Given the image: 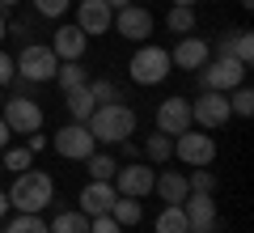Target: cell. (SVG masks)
Returning a JSON list of instances; mask_svg holds the SVG:
<instances>
[{
	"instance_id": "obj_1",
	"label": "cell",
	"mask_w": 254,
	"mask_h": 233,
	"mask_svg": "<svg viewBox=\"0 0 254 233\" xmlns=\"http://www.w3.org/2000/svg\"><path fill=\"white\" fill-rule=\"evenodd\" d=\"M85 127H89L93 140H102V144H123L127 136L136 132V110L123 106V102H102V106H93V115L85 119Z\"/></svg>"
},
{
	"instance_id": "obj_2",
	"label": "cell",
	"mask_w": 254,
	"mask_h": 233,
	"mask_svg": "<svg viewBox=\"0 0 254 233\" xmlns=\"http://www.w3.org/2000/svg\"><path fill=\"white\" fill-rule=\"evenodd\" d=\"M4 195H9V208H17V212H43L55 199V178L43 170H26V174H17V182Z\"/></svg>"
},
{
	"instance_id": "obj_3",
	"label": "cell",
	"mask_w": 254,
	"mask_h": 233,
	"mask_svg": "<svg viewBox=\"0 0 254 233\" xmlns=\"http://www.w3.org/2000/svg\"><path fill=\"white\" fill-rule=\"evenodd\" d=\"M13 68H17V81H21V85H47V81H55L60 60H55L51 47L26 43V47H21V55L13 60Z\"/></svg>"
},
{
	"instance_id": "obj_4",
	"label": "cell",
	"mask_w": 254,
	"mask_h": 233,
	"mask_svg": "<svg viewBox=\"0 0 254 233\" xmlns=\"http://www.w3.org/2000/svg\"><path fill=\"white\" fill-rule=\"evenodd\" d=\"M246 64H237L233 55H212L195 77H199V89H212V93H229L237 85H246Z\"/></svg>"
},
{
	"instance_id": "obj_5",
	"label": "cell",
	"mask_w": 254,
	"mask_h": 233,
	"mask_svg": "<svg viewBox=\"0 0 254 233\" xmlns=\"http://www.w3.org/2000/svg\"><path fill=\"white\" fill-rule=\"evenodd\" d=\"M170 51L165 47H153V43H144L136 55H131V64H127V77L136 85H161L165 77H170Z\"/></svg>"
},
{
	"instance_id": "obj_6",
	"label": "cell",
	"mask_w": 254,
	"mask_h": 233,
	"mask_svg": "<svg viewBox=\"0 0 254 233\" xmlns=\"http://www.w3.org/2000/svg\"><path fill=\"white\" fill-rule=\"evenodd\" d=\"M0 119L9 123L13 136H34L38 127H43V106H38L34 98H26V93H17V98H4Z\"/></svg>"
},
{
	"instance_id": "obj_7",
	"label": "cell",
	"mask_w": 254,
	"mask_h": 233,
	"mask_svg": "<svg viewBox=\"0 0 254 233\" xmlns=\"http://www.w3.org/2000/svg\"><path fill=\"white\" fill-rule=\"evenodd\" d=\"M174 157L187 165H212L216 161V140L203 132H195V127H187V132L174 136Z\"/></svg>"
},
{
	"instance_id": "obj_8",
	"label": "cell",
	"mask_w": 254,
	"mask_h": 233,
	"mask_svg": "<svg viewBox=\"0 0 254 233\" xmlns=\"http://www.w3.org/2000/svg\"><path fill=\"white\" fill-rule=\"evenodd\" d=\"M190 123H199L203 132H216L229 123V93H212L199 89V98L190 102Z\"/></svg>"
},
{
	"instance_id": "obj_9",
	"label": "cell",
	"mask_w": 254,
	"mask_h": 233,
	"mask_svg": "<svg viewBox=\"0 0 254 233\" xmlns=\"http://www.w3.org/2000/svg\"><path fill=\"white\" fill-rule=\"evenodd\" d=\"M93 132L85 123H68V127H60V132H55V140H51V149L60 153V157H68V161H85V157H89L93 153Z\"/></svg>"
},
{
	"instance_id": "obj_10",
	"label": "cell",
	"mask_w": 254,
	"mask_h": 233,
	"mask_svg": "<svg viewBox=\"0 0 254 233\" xmlns=\"http://www.w3.org/2000/svg\"><path fill=\"white\" fill-rule=\"evenodd\" d=\"M153 178H157V170L153 165H144V161H127V165H119L115 170V191L119 195H136V199H144V195H153Z\"/></svg>"
},
{
	"instance_id": "obj_11",
	"label": "cell",
	"mask_w": 254,
	"mask_h": 233,
	"mask_svg": "<svg viewBox=\"0 0 254 233\" xmlns=\"http://www.w3.org/2000/svg\"><path fill=\"white\" fill-rule=\"evenodd\" d=\"M182 216H187V233H216V199L203 191H190L182 199Z\"/></svg>"
},
{
	"instance_id": "obj_12",
	"label": "cell",
	"mask_w": 254,
	"mask_h": 233,
	"mask_svg": "<svg viewBox=\"0 0 254 233\" xmlns=\"http://www.w3.org/2000/svg\"><path fill=\"white\" fill-rule=\"evenodd\" d=\"M76 26L85 30V34H110V26H115V9H110L106 0H81L76 4Z\"/></svg>"
},
{
	"instance_id": "obj_13",
	"label": "cell",
	"mask_w": 254,
	"mask_h": 233,
	"mask_svg": "<svg viewBox=\"0 0 254 233\" xmlns=\"http://www.w3.org/2000/svg\"><path fill=\"white\" fill-rule=\"evenodd\" d=\"M187 127H195L190 123V98H165L157 106V132L161 136H178Z\"/></svg>"
},
{
	"instance_id": "obj_14",
	"label": "cell",
	"mask_w": 254,
	"mask_h": 233,
	"mask_svg": "<svg viewBox=\"0 0 254 233\" xmlns=\"http://www.w3.org/2000/svg\"><path fill=\"white\" fill-rule=\"evenodd\" d=\"M110 30H119V34L131 38V43H144V38L153 34V13L140 9V4H127V9L115 13V26H110Z\"/></svg>"
},
{
	"instance_id": "obj_15",
	"label": "cell",
	"mask_w": 254,
	"mask_h": 233,
	"mask_svg": "<svg viewBox=\"0 0 254 233\" xmlns=\"http://www.w3.org/2000/svg\"><path fill=\"white\" fill-rule=\"evenodd\" d=\"M47 47L55 51V60H81L85 47H89V34H85L81 26H64V21H60V30L51 34Z\"/></svg>"
},
{
	"instance_id": "obj_16",
	"label": "cell",
	"mask_w": 254,
	"mask_h": 233,
	"mask_svg": "<svg viewBox=\"0 0 254 233\" xmlns=\"http://www.w3.org/2000/svg\"><path fill=\"white\" fill-rule=\"evenodd\" d=\"M208 60H212L208 43H203V38H195V34H182V43L170 51V64H174V68H187V72H199Z\"/></svg>"
},
{
	"instance_id": "obj_17",
	"label": "cell",
	"mask_w": 254,
	"mask_h": 233,
	"mask_svg": "<svg viewBox=\"0 0 254 233\" xmlns=\"http://www.w3.org/2000/svg\"><path fill=\"white\" fill-rule=\"evenodd\" d=\"M115 182H93L89 178V187L81 191V199H76V204H81V212L85 216H102V212H110V204H115Z\"/></svg>"
},
{
	"instance_id": "obj_18",
	"label": "cell",
	"mask_w": 254,
	"mask_h": 233,
	"mask_svg": "<svg viewBox=\"0 0 254 233\" xmlns=\"http://www.w3.org/2000/svg\"><path fill=\"white\" fill-rule=\"evenodd\" d=\"M153 191L161 195V204H182V199L190 195V187H187V174H174V170L157 174V178H153Z\"/></svg>"
},
{
	"instance_id": "obj_19",
	"label": "cell",
	"mask_w": 254,
	"mask_h": 233,
	"mask_svg": "<svg viewBox=\"0 0 254 233\" xmlns=\"http://www.w3.org/2000/svg\"><path fill=\"white\" fill-rule=\"evenodd\" d=\"M55 81H60L64 93L81 89V85H89V72H85L81 60H60V68H55Z\"/></svg>"
},
{
	"instance_id": "obj_20",
	"label": "cell",
	"mask_w": 254,
	"mask_h": 233,
	"mask_svg": "<svg viewBox=\"0 0 254 233\" xmlns=\"http://www.w3.org/2000/svg\"><path fill=\"white\" fill-rule=\"evenodd\" d=\"M110 216H115L123 229H131V225L144 221V208H140L136 195H115V204H110Z\"/></svg>"
},
{
	"instance_id": "obj_21",
	"label": "cell",
	"mask_w": 254,
	"mask_h": 233,
	"mask_svg": "<svg viewBox=\"0 0 254 233\" xmlns=\"http://www.w3.org/2000/svg\"><path fill=\"white\" fill-rule=\"evenodd\" d=\"M64 106H68V115H72V123H85V119L93 115V93H89V85H81V89H72V93H64Z\"/></svg>"
},
{
	"instance_id": "obj_22",
	"label": "cell",
	"mask_w": 254,
	"mask_h": 233,
	"mask_svg": "<svg viewBox=\"0 0 254 233\" xmlns=\"http://www.w3.org/2000/svg\"><path fill=\"white\" fill-rule=\"evenodd\" d=\"M47 233H89V216L76 208V212H60L51 225H47Z\"/></svg>"
},
{
	"instance_id": "obj_23",
	"label": "cell",
	"mask_w": 254,
	"mask_h": 233,
	"mask_svg": "<svg viewBox=\"0 0 254 233\" xmlns=\"http://www.w3.org/2000/svg\"><path fill=\"white\" fill-rule=\"evenodd\" d=\"M85 165H89V178L93 182H110V178H115V170H119V161L110 157V153H89Z\"/></svg>"
},
{
	"instance_id": "obj_24",
	"label": "cell",
	"mask_w": 254,
	"mask_h": 233,
	"mask_svg": "<svg viewBox=\"0 0 254 233\" xmlns=\"http://www.w3.org/2000/svg\"><path fill=\"white\" fill-rule=\"evenodd\" d=\"M157 233H187L182 204H165V208H161V216H157Z\"/></svg>"
},
{
	"instance_id": "obj_25",
	"label": "cell",
	"mask_w": 254,
	"mask_h": 233,
	"mask_svg": "<svg viewBox=\"0 0 254 233\" xmlns=\"http://www.w3.org/2000/svg\"><path fill=\"white\" fill-rule=\"evenodd\" d=\"M144 153H148V161L165 165V161L174 157V136H161V132H157V136H148V140H144Z\"/></svg>"
},
{
	"instance_id": "obj_26",
	"label": "cell",
	"mask_w": 254,
	"mask_h": 233,
	"mask_svg": "<svg viewBox=\"0 0 254 233\" xmlns=\"http://www.w3.org/2000/svg\"><path fill=\"white\" fill-rule=\"evenodd\" d=\"M229 115H242V119L254 115V89H250V85H237V89H229Z\"/></svg>"
},
{
	"instance_id": "obj_27",
	"label": "cell",
	"mask_w": 254,
	"mask_h": 233,
	"mask_svg": "<svg viewBox=\"0 0 254 233\" xmlns=\"http://www.w3.org/2000/svg\"><path fill=\"white\" fill-rule=\"evenodd\" d=\"M229 55H233L237 64H246V68L254 64V38H250V30H233V43H229Z\"/></svg>"
},
{
	"instance_id": "obj_28",
	"label": "cell",
	"mask_w": 254,
	"mask_h": 233,
	"mask_svg": "<svg viewBox=\"0 0 254 233\" xmlns=\"http://www.w3.org/2000/svg\"><path fill=\"white\" fill-rule=\"evenodd\" d=\"M4 233H47V221L38 212H17L9 225H4Z\"/></svg>"
},
{
	"instance_id": "obj_29",
	"label": "cell",
	"mask_w": 254,
	"mask_h": 233,
	"mask_svg": "<svg viewBox=\"0 0 254 233\" xmlns=\"http://www.w3.org/2000/svg\"><path fill=\"white\" fill-rule=\"evenodd\" d=\"M165 26H170L174 34H190V30H195V9H187V4H174V9L165 13Z\"/></svg>"
},
{
	"instance_id": "obj_30",
	"label": "cell",
	"mask_w": 254,
	"mask_h": 233,
	"mask_svg": "<svg viewBox=\"0 0 254 233\" xmlns=\"http://www.w3.org/2000/svg\"><path fill=\"white\" fill-rule=\"evenodd\" d=\"M30 157H34L30 149H0V165L13 170V174H26L30 170Z\"/></svg>"
},
{
	"instance_id": "obj_31",
	"label": "cell",
	"mask_w": 254,
	"mask_h": 233,
	"mask_svg": "<svg viewBox=\"0 0 254 233\" xmlns=\"http://www.w3.org/2000/svg\"><path fill=\"white\" fill-rule=\"evenodd\" d=\"M187 187L203 191V195H216V174H212L208 165H195V174H187Z\"/></svg>"
},
{
	"instance_id": "obj_32",
	"label": "cell",
	"mask_w": 254,
	"mask_h": 233,
	"mask_svg": "<svg viewBox=\"0 0 254 233\" xmlns=\"http://www.w3.org/2000/svg\"><path fill=\"white\" fill-rule=\"evenodd\" d=\"M34 9H38V17H55L60 21L64 13L72 9V0H34Z\"/></svg>"
},
{
	"instance_id": "obj_33",
	"label": "cell",
	"mask_w": 254,
	"mask_h": 233,
	"mask_svg": "<svg viewBox=\"0 0 254 233\" xmlns=\"http://www.w3.org/2000/svg\"><path fill=\"white\" fill-rule=\"evenodd\" d=\"M89 93H93V102H119V89H115V81H89Z\"/></svg>"
},
{
	"instance_id": "obj_34",
	"label": "cell",
	"mask_w": 254,
	"mask_h": 233,
	"mask_svg": "<svg viewBox=\"0 0 254 233\" xmlns=\"http://www.w3.org/2000/svg\"><path fill=\"white\" fill-rule=\"evenodd\" d=\"M89 233H123V225L110 212H102V216H89Z\"/></svg>"
},
{
	"instance_id": "obj_35",
	"label": "cell",
	"mask_w": 254,
	"mask_h": 233,
	"mask_svg": "<svg viewBox=\"0 0 254 233\" xmlns=\"http://www.w3.org/2000/svg\"><path fill=\"white\" fill-rule=\"evenodd\" d=\"M17 81V68H13V55L9 51H0V89H4V85H13Z\"/></svg>"
},
{
	"instance_id": "obj_36",
	"label": "cell",
	"mask_w": 254,
	"mask_h": 233,
	"mask_svg": "<svg viewBox=\"0 0 254 233\" xmlns=\"http://www.w3.org/2000/svg\"><path fill=\"white\" fill-rule=\"evenodd\" d=\"M9 140H13V132H9V123L0 119V149H9Z\"/></svg>"
},
{
	"instance_id": "obj_37",
	"label": "cell",
	"mask_w": 254,
	"mask_h": 233,
	"mask_svg": "<svg viewBox=\"0 0 254 233\" xmlns=\"http://www.w3.org/2000/svg\"><path fill=\"white\" fill-rule=\"evenodd\" d=\"M9 38V21H4V13H0V43Z\"/></svg>"
},
{
	"instance_id": "obj_38",
	"label": "cell",
	"mask_w": 254,
	"mask_h": 233,
	"mask_svg": "<svg viewBox=\"0 0 254 233\" xmlns=\"http://www.w3.org/2000/svg\"><path fill=\"white\" fill-rule=\"evenodd\" d=\"M106 4H110V9L119 13V9H127V4H131V0H106Z\"/></svg>"
},
{
	"instance_id": "obj_39",
	"label": "cell",
	"mask_w": 254,
	"mask_h": 233,
	"mask_svg": "<svg viewBox=\"0 0 254 233\" xmlns=\"http://www.w3.org/2000/svg\"><path fill=\"white\" fill-rule=\"evenodd\" d=\"M9 212V195H4V191H0V216Z\"/></svg>"
},
{
	"instance_id": "obj_40",
	"label": "cell",
	"mask_w": 254,
	"mask_h": 233,
	"mask_svg": "<svg viewBox=\"0 0 254 233\" xmlns=\"http://www.w3.org/2000/svg\"><path fill=\"white\" fill-rule=\"evenodd\" d=\"M174 4H187V9H195V4H199V0H174Z\"/></svg>"
},
{
	"instance_id": "obj_41",
	"label": "cell",
	"mask_w": 254,
	"mask_h": 233,
	"mask_svg": "<svg viewBox=\"0 0 254 233\" xmlns=\"http://www.w3.org/2000/svg\"><path fill=\"white\" fill-rule=\"evenodd\" d=\"M13 4H17V0H0V9H13Z\"/></svg>"
},
{
	"instance_id": "obj_42",
	"label": "cell",
	"mask_w": 254,
	"mask_h": 233,
	"mask_svg": "<svg viewBox=\"0 0 254 233\" xmlns=\"http://www.w3.org/2000/svg\"><path fill=\"white\" fill-rule=\"evenodd\" d=\"M0 106H4V89H0Z\"/></svg>"
},
{
	"instance_id": "obj_43",
	"label": "cell",
	"mask_w": 254,
	"mask_h": 233,
	"mask_svg": "<svg viewBox=\"0 0 254 233\" xmlns=\"http://www.w3.org/2000/svg\"><path fill=\"white\" fill-rule=\"evenodd\" d=\"M0 174H4V165H0Z\"/></svg>"
}]
</instances>
